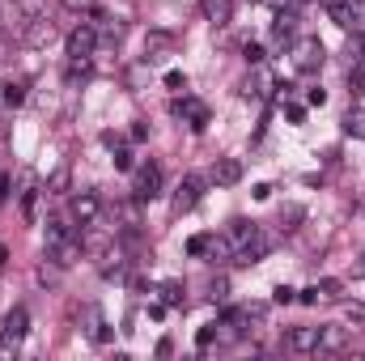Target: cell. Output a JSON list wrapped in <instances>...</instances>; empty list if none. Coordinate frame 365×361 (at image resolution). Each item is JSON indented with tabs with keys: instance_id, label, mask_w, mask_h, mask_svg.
Wrapping results in <instances>:
<instances>
[{
	"instance_id": "6da1fadb",
	"label": "cell",
	"mask_w": 365,
	"mask_h": 361,
	"mask_svg": "<svg viewBox=\"0 0 365 361\" xmlns=\"http://www.w3.org/2000/svg\"><path fill=\"white\" fill-rule=\"evenodd\" d=\"M81 238L73 234V225L64 221V217H51L47 221V260H56L60 268H73L77 260H81Z\"/></svg>"
},
{
	"instance_id": "7a4b0ae2",
	"label": "cell",
	"mask_w": 365,
	"mask_h": 361,
	"mask_svg": "<svg viewBox=\"0 0 365 361\" xmlns=\"http://www.w3.org/2000/svg\"><path fill=\"white\" fill-rule=\"evenodd\" d=\"M323 60H327V51H323V43H319V39H310V34H306V39H297V43H293V68H297V73H319V68H323Z\"/></svg>"
},
{
	"instance_id": "3957f363",
	"label": "cell",
	"mask_w": 365,
	"mask_h": 361,
	"mask_svg": "<svg viewBox=\"0 0 365 361\" xmlns=\"http://www.w3.org/2000/svg\"><path fill=\"white\" fill-rule=\"evenodd\" d=\"M64 47H68V60H73V64H90L93 47H98V30H93V26H77V30L64 39Z\"/></svg>"
},
{
	"instance_id": "277c9868",
	"label": "cell",
	"mask_w": 365,
	"mask_h": 361,
	"mask_svg": "<svg viewBox=\"0 0 365 361\" xmlns=\"http://www.w3.org/2000/svg\"><path fill=\"white\" fill-rule=\"evenodd\" d=\"M162 191V166L158 162H145L140 171H136V179H132V195L145 204V200H153Z\"/></svg>"
},
{
	"instance_id": "5b68a950",
	"label": "cell",
	"mask_w": 365,
	"mask_h": 361,
	"mask_svg": "<svg viewBox=\"0 0 365 361\" xmlns=\"http://www.w3.org/2000/svg\"><path fill=\"white\" fill-rule=\"evenodd\" d=\"M98 213H102V200H98V191H77V195H73V204H68V217H73L81 230L98 221Z\"/></svg>"
},
{
	"instance_id": "8992f818",
	"label": "cell",
	"mask_w": 365,
	"mask_h": 361,
	"mask_svg": "<svg viewBox=\"0 0 365 361\" xmlns=\"http://www.w3.org/2000/svg\"><path fill=\"white\" fill-rule=\"evenodd\" d=\"M51 39H56L51 17H26V26H21V43L26 47H47Z\"/></svg>"
},
{
	"instance_id": "52a82bcc",
	"label": "cell",
	"mask_w": 365,
	"mask_h": 361,
	"mask_svg": "<svg viewBox=\"0 0 365 361\" xmlns=\"http://www.w3.org/2000/svg\"><path fill=\"white\" fill-rule=\"evenodd\" d=\"M200 195H204V183L195 179V175H187V179L179 183V191H175V200H170L175 217H182V213H191V208L200 204Z\"/></svg>"
},
{
	"instance_id": "ba28073f",
	"label": "cell",
	"mask_w": 365,
	"mask_h": 361,
	"mask_svg": "<svg viewBox=\"0 0 365 361\" xmlns=\"http://www.w3.org/2000/svg\"><path fill=\"white\" fill-rule=\"evenodd\" d=\"M297 302L306 306H319V302H340V280H314L297 293Z\"/></svg>"
},
{
	"instance_id": "9c48e42d",
	"label": "cell",
	"mask_w": 365,
	"mask_h": 361,
	"mask_svg": "<svg viewBox=\"0 0 365 361\" xmlns=\"http://www.w3.org/2000/svg\"><path fill=\"white\" fill-rule=\"evenodd\" d=\"M284 349H289V353H297V357L319 353V327H293V332L284 336Z\"/></svg>"
},
{
	"instance_id": "30bf717a",
	"label": "cell",
	"mask_w": 365,
	"mask_h": 361,
	"mask_svg": "<svg viewBox=\"0 0 365 361\" xmlns=\"http://www.w3.org/2000/svg\"><path fill=\"white\" fill-rule=\"evenodd\" d=\"M361 0H327V13H331V21L340 26V30H353L357 26V17H361Z\"/></svg>"
},
{
	"instance_id": "8fae6325",
	"label": "cell",
	"mask_w": 365,
	"mask_h": 361,
	"mask_svg": "<svg viewBox=\"0 0 365 361\" xmlns=\"http://www.w3.org/2000/svg\"><path fill=\"white\" fill-rule=\"evenodd\" d=\"M264 255H268V238H264V234L255 230V234H251V238H247V243H242V247L234 251V264H242V268H251V264H259Z\"/></svg>"
},
{
	"instance_id": "7c38bea8",
	"label": "cell",
	"mask_w": 365,
	"mask_h": 361,
	"mask_svg": "<svg viewBox=\"0 0 365 361\" xmlns=\"http://www.w3.org/2000/svg\"><path fill=\"white\" fill-rule=\"evenodd\" d=\"M349 340H353L349 327H336V323L331 327H319V353H344Z\"/></svg>"
},
{
	"instance_id": "4fadbf2b",
	"label": "cell",
	"mask_w": 365,
	"mask_h": 361,
	"mask_svg": "<svg viewBox=\"0 0 365 361\" xmlns=\"http://www.w3.org/2000/svg\"><path fill=\"white\" fill-rule=\"evenodd\" d=\"M212 183H217V187H238V183H242V162H238V158H217Z\"/></svg>"
},
{
	"instance_id": "5bb4252c",
	"label": "cell",
	"mask_w": 365,
	"mask_h": 361,
	"mask_svg": "<svg viewBox=\"0 0 365 361\" xmlns=\"http://www.w3.org/2000/svg\"><path fill=\"white\" fill-rule=\"evenodd\" d=\"M200 9L212 26H230V17H234V0H200Z\"/></svg>"
},
{
	"instance_id": "9a60e30c",
	"label": "cell",
	"mask_w": 365,
	"mask_h": 361,
	"mask_svg": "<svg viewBox=\"0 0 365 361\" xmlns=\"http://www.w3.org/2000/svg\"><path fill=\"white\" fill-rule=\"evenodd\" d=\"M136 204H140L136 195H132L128 204H115V221H123L119 230H128V234H136V230H140V208H136Z\"/></svg>"
},
{
	"instance_id": "2e32d148",
	"label": "cell",
	"mask_w": 365,
	"mask_h": 361,
	"mask_svg": "<svg viewBox=\"0 0 365 361\" xmlns=\"http://www.w3.org/2000/svg\"><path fill=\"white\" fill-rule=\"evenodd\" d=\"M175 111L191 119V128H204V123H208V106H204V102H195V98H182V102H175Z\"/></svg>"
},
{
	"instance_id": "e0dca14e",
	"label": "cell",
	"mask_w": 365,
	"mask_h": 361,
	"mask_svg": "<svg viewBox=\"0 0 365 361\" xmlns=\"http://www.w3.org/2000/svg\"><path fill=\"white\" fill-rule=\"evenodd\" d=\"M26 323H30V315H26V306H13V310L4 315V336H13V340H21V336H26Z\"/></svg>"
},
{
	"instance_id": "ac0fdd59",
	"label": "cell",
	"mask_w": 365,
	"mask_h": 361,
	"mask_svg": "<svg viewBox=\"0 0 365 361\" xmlns=\"http://www.w3.org/2000/svg\"><path fill=\"white\" fill-rule=\"evenodd\" d=\"M293 26H297V13H293V9H289V13L280 9V13H276V26H272L276 43H289V39H293Z\"/></svg>"
},
{
	"instance_id": "d6986e66",
	"label": "cell",
	"mask_w": 365,
	"mask_h": 361,
	"mask_svg": "<svg viewBox=\"0 0 365 361\" xmlns=\"http://www.w3.org/2000/svg\"><path fill=\"white\" fill-rule=\"evenodd\" d=\"M344 136H353V141H365V106H353V111L344 115Z\"/></svg>"
},
{
	"instance_id": "ffe728a7",
	"label": "cell",
	"mask_w": 365,
	"mask_h": 361,
	"mask_svg": "<svg viewBox=\"0 0 365 361\" xmlns=\"http://www.w3.org/2000/svg\"><path fill=\"white\" fill-rule=\"evenodd\" d=\"M0 102H4V106H21V102H26V81H9V86H0Z\"/></svg>"
},
{
	"instance_id": "44dd1931",
	"label": "cell",
	"mask_w": 365,
	"mask_h": 361,
	"mask_svg": "<svg viewBox=\"0 0 365 361\" xmlns=\"http://www.w3.org/2000/svg\"><path fill=\"white\" fill-rule=\"evenodd\" d=\"M349 86H353V93L365 90V47L353 56V73H349Z\"/></svg>"
},
{
	"instance_id": "7402d4cb",
	"label": "cell",
	"mask_w": 365,
	"mask_h": 361,
	"mask_svg": "<svg viewBox=\"0 0 365 361\" xmlns=\"http://www.w3.org/2000/svg\"><path fill=\"white\" fill-rule=\"evenodd\" d=\"M47 191H51V195H64V191H68V166H60V171L47 179Z\"/></svg>"
},
{
	"instance_id": "603a6c76",
	"label": "cell",
	"mask_w": 365,
	"mask_h": 361,
	"mask_svg": "<svg viewBox=\"0 0 365 361\" xmlns=\"http://www.w3.org/2000/svg\"><path fill=\"white\" fill-rule=\"evenodd\" d=\"M162 302H166V306H182V285L179 280H166V285H162Z\"/></svg>"
},
{
	"instance_id": "cb8c5ba5",
	"label": "cell",
	"mask_w": 365,
	"mask_h": 361,
	"mask_svg": "<svg viewBox=\"0 0 365 361\" xmlns=\"http://www.w3.org/2000/svg\"><path fill=\"white\" fill-rule=\"evenodd\" d=\"M208 247H212V234H195V238L187 243V255H204Z\"/></svg>"
},
{
	"instance_id": "d4e9b609",
	"label": "cell",
	"mask_w": 365,
	"mask_h": 361,
	"mask_svg": "<svg viewBox=\"0 0 365 361\" xmlns=\"http://www.w3.org/2000/svg\"><path fill=\"white\" fill-rule=\"evenodd\" d=\"M344 319L349 323H365V306L361 302H344Z\"/></svg>"
},
{
	"instance_id": "484cf974",
	"label": "cell",
	"mask_w": 365,
	"mask_h": 361,
	"mask_svg": "<svg viewBox=\"0 0 365 361\" xmlns=\"http://www.w3.org/2000/svg\"><path fill=\"white\" fill-rule=\"evenodd\" d=\"M280 306H289V302H297V289H289V285H276V293H272Z\"/></svg>"
},
{
	"instance_id": "4316f807",
	"label": "cell",
	"mask_w": 365,
	"mask_h": 361,
	"mask_svg": "<svg viewBox=\"0 0 365 361\" xmlns=\"http://www.w3.org/2000/svg\"><path fill=\"white\" fill-rule=\"evenodd\" d=\"M60 4H64V9H73V13H90L98 0H60Z\"/></svg>"
},
{
	"instance_id": "83f0119b",
	"label": "cell",
	"mask_w": 365,
	"mask_h": 361,
	"mask_svg": "<svg viewBox=\"0 0 365 361\" xmlns=\"http://www.w3.org/2000/svg\"><path fill=\"white\" fill-rule=\"evenodd\" d=\"M115 171H132V153L128 149H115Z\"/></svg>"
},
{
	"instance_id": "f1b7e54d",
	"label": "cell",
	"mask_w": 365,
	"mask_h": 361,
	"mask_svg": "<svg viewBox=\"0 0 365 361\" xmlns=\"http://www.w3.org/2000/svg\"><path fill=\"white\" fill-rule=\"evenodd\" d=\"M166 86H170V90H187V77H182V73H166Z\"/></svg>"
},
{
	"instance_id": "f546056e",
	"label": "cell",
	"mask_w": 365,
	"mask_h": 361,
	"mask_svg": "<svg viewBox=\"0 0 365 361\" xmlns=\"http://www.w3.org/2000/svg\"><path fill=\"white\" fill-rule=\"evenodd\" d=\"M306 102H310V106H323V102H327V93H323V90H310V93H306Z\"/></svg>"
},
{
	"instance_id": "4dcf8cb0",
	"label": "cell",
	"mask_w": 365,
	"mask_h": 361,
	"mask_svg": "<svg viewBox=\"0 0 365 361\" xmlns=\"http://www.w3.org/2000/svg\"><path fill=\"white\" fill-rule=\"evenodd\" d=\"M247 60H251V64H259V60H264V51H259L255 43H247Z\"/></svg>"
},
{
	"instance_id": "1f68e13d",
	"label": "cell",
	"mask_w": 365,
	"mask_h": 361,
	"mask_svg": "<svg viewBox=\"0 0 365 361\" xmlns=\"http://www.w3.org/2000/svg\"><path fill=\"white\" fill-rule=\"evenodd\" d=\"M4 260H9V251H4V243H0V264H4Z\"/></svg>"
},
{
	"instance_id": "d6a6232c",
	"label": "cell",
	"mask_w": 365,
	"mask_h": 361,
	"mask_svg": "<svg viewBox=\"0 0 365 361\" xmlns=\"http://www.w3.org/2000/svg\"><path fill=\"white\" fill-rule=\"evenodd\" d=\"M4 56H9V47H4V39H0V60H4Z\"/></svg>"
},
{
	"instance_id": "836d02e7",
	"label": "cell",
	"mask_w": 365,
	"mask_h": 361,
	"mask_svg": "<svg viewBox=\"0 0 365 361\" xmlns=\"http://www.w3.org/2000/svg\"><path fill=\"white\" fill-rule=\"evenodd\" d=\"M361 272H365V255H361Z\"/></svg>"
}]
</instances>
